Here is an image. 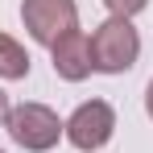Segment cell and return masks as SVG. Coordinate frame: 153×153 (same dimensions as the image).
Instances as JSON below:
<instances>
[{
    "instance_id": "1",
    "label": "cell",
    "mask_w": 153,
    "mask_h": 153,
    "mask_svg": "<svg viewBox=\"0 0 153 153\" xmlns=\"http://www.w3.org/2000/svg\"><path fill=\"white\" fill-rule=\"evenodd\" d=\"M141 58V33L128 17H108L91 33V66L100 75H128Z\"/></svg>"
},
{
    "instance_id": "2",
    "label": "cell",
    "mask_w": 153,
    "mask_h": 153,
    "mask_svg": "<svg viewBox=\"0 0 153 153\" xmlns=\"http://www.w3.org/2000/svg\"><path fill=\"white\" fill-rule=\"evenodd\" d=\"M4 128H8V137L25 153H46V149H54V145L62 141V120H58V112L46 108V103H17V108L8 112Z\"/></svg>"
},
{
    "instance_id": "3",
    "label": "cell",
    "mask_w": 153,
    "mask_h": 153,
    "mask_svg": "<svg viewBox=\"0 0 153 153\" xmlns=\"http://www.w3.org/2000/svg\"><path fill=\"white\" fill-rule=\"evenodd\" d=\"M21 21L29 37L50 50L58 37L79 29V4L75 0H21Z\"/></svg>"
},
{
    "instance_id": "4",
    "label": "cell",
    "mask_w": 153,
    "mask_h": 153,
    "mask_svg": "<svg viewBox=\"0 0 153 153\" xmlns=\"http://www.w3.org/2000/svg\"><path fill=\"white\" fill-rule=\"evenodd\" d=\"M116 132V112L108 100H87L71 112V120H62V137L75 145L79 153H95L112 141Z\"/></svg>"
},
{
    "instance_id": "5",
    "label": "cell",
    "mask_w": 153,
    "mask_h": 153,
    "mask_svg": "<svg viewBox=\"0 0 153 153\" xmlns=\"http://www.w3.org/2000/svg\"><path fill=\"white\" fill-rule=\"evenodd\" d=\"M50 62H54V75L66 79V83H83L91 75V37L83 29H71L66 37H58L50 46Z\"/></svg>"
},
{
    "instance_id": "6",
    "label": "cell",
    "mask_w": 153,
    "mask_h": 153,
    "mask_svg": "<svg viewBox=\"0 0 153 153\" xmlns=\"http://www.w3.org/2000/svg\"><path fill=\"white\" fill-rule=\"evenodd\" d=\"M29 50L17 42V37H8L4 29H0V79H8V83H17V79H29Z\"/></svg>"
},
{
    "instance_id": "7",
    "label": "cell",
    "mask_w": 153,
    "mask_h": 153,
    "mask_svg": "<svg viewBox=\"0 0 153 153\" xmlns=\"http://www.w3.org/2000/svg\"><path fill=\"white\" fill-rule=\"evenodd\" d=\"M145 4H149V0H103V8H108L112 17H128V21H132Z\"/></svg>"
},
{
    "instance_id": "8",
    "label": "cell",
    "mask_w": 153,
    "mask_h": 153,
    "mask_svg": "<svg viewBox=\"0 0 153 153\" xmlns=\"http://www.w3.org/2000/svg\"><path fill=\"white\" fill-rule=\"evenodd\" d=\"M8 112H13V103H8V95L0 91V128H4V120H8Z\"/></svg>"
},
{
    "instance_id": "9",
    "label": "cell",
    "mask_w": 153,
    "mask_h": 153,
    "mask_svg": "<svg viewBox=\"0 0 153 153\" xmlns=\"http://www.w3.org/2000/svg\"><path fill=\"white\" fill-rule=\"evenodd\" d=\"M145 112H149V120H153V79H149V87H145Z\"/></svg>"
},
{
    "instance_id": "10",
    "label": "cell",
    "mask_w": 153,
    "mask_h": 153,
    "mask_svg": "<svg viewBox=\"0 0 153 153\" xmlns=\"http://www.w3.org/2000/svg\"><path fill=\"white\" fill-rule=\"evenodd\" d=\"M0 153H4V149H0Z\"/></svg>"
}]
</instances>
